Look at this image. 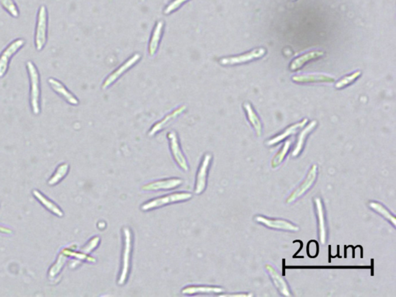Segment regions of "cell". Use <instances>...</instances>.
Returning <instances> with one entry per match:
<instances>
[{"instance_id":"30","label":"cell","mask_w":396,"mask_h":297,"mask_svg":"<svg viewBox=\"0 0 396 297\" xmlns=\"http://www.w3.org/2000/svg\"><path fill=\"white\" fill-rule=\"evenodd\" d=\"M0 4H2L3 7L6 11H8L9 14L12 17L16 18L19 17V11L13 0H0Z\"/></svg>"},{"instance_id":"32","label":"cell","mask_w":396,"mask_h":297,"mask_svg":"<svg viewBox=\"0 0 396 297\" xmlns=\"http://www.w3.org/2000/svg\"><path fill=\"white\" fill-rule=\"evenodd\" d=\"M186 1H188V0H174V1H173L171 4H170L167 7V8L164 10V14H169L170 13L172 12L174 10H176L181 4H184V3L186 2Z\"/></svg>"},{"instance_id":"22","label":"cell","mask_w":396,"mask_h":297,"mask_svg":"<svg viewBox=\"0 0 396 297\" xmlns=\"http://www.w3.org/2000/svg\"><path fill=\"white\" fill-rule=\"evenodd\" d=\"M244 108L245 110L246 114H247V120L249 121L250 124L254 128L257 136H261L262 134V124H261V120L257 117V114L253 109L252 106L249 103H245L244 104Z\"/></svg>"},{"instance_id":"33","label":"cell","mask_w":396,"mask_h":297,"mask_svg":"<svg viewBox=\"0 0 396 297\" xmlns=\"http://www.w3.org/2000/svg\"><path fill=\"white\" fill-rule=\"evenodd\" d=\"M220 296H227V297H251L253 296L252 293H247V292H241V293L237 294H225V295H220Z\"/></svg>"},{"instance_id":"7","label":"cell","mask_w":396,"mask_h":297,"mask_svg":"<svg viewBox=\"0 0 396 297\" xmlns=\"http://www.w3.org/2000/svg\"><path fill=\"white\" fill-rule=\"evenodd\" d=\"M47 22H48L47 9L44 6H41L38 11L37 28H36L35 44L36 49L38 51H41L43 49L47 41Z\"/></svg>"},{"instance_id":"16","label":"cell","mask_w":396,"mask_h":297,"mask_svg":"<svg viewBox=\"0 0 396 297\" xmlns=\"http://www.w3.org/2000/svg\"><path fill=\"white\" fill-rule=\"evenodd\" d=\"M317 126V121H311L310 124H309L308 125L300 132V135H299L298 138H297L295 146H294V150H293L292 153H291V155H292L293 158H296V157L300 156V154H301L302 151H303V148L305 146V143L306 141H307V137H308L309 134L314 130V128H315Z\"/></svg>"},{"instance_id":"5","label":"cell","mask_w":396,"mask_h":297,"mask_svg":"<svg viewBox=\"0 0 396 297\" xmlns=\"http://www.w3.org/2000/svg\"><path fill=\"white\" fill-rule=\"evenodd\" d=\"M254 221L265 228L276 231H288V232H297L300 231V228L296 224L281 218H271L265 216L257 215L254 217Z\"/></svg>"},{"instance_id":"10","label":"cell","mask_w":396,"mask_h":297,"mask_svg":"<svg viewBox=\"0 0 396 297\" xmlns=\"http://www.w3.org/2000/svg\"><path fill=\"white\" fill-rule=\"evenodd\" d=\"M265 268L266 271L269 275L271 282L274 284V287L278 291V292L283 296H291L292 294H291V289H290L288 282L283 278L282 275H280L279 272L271 265H268V264L266 265Z\"/></svg>"},{"instance_id":"12","label":"cell","mask_w":396,"mask_h":297,"mask_svg":"<svg viewBox=\"0 0 396 297\" xmlns=\"http://www.w3.org/2000/svg\"><path fill=\"white\" fill-rule=\"evenodd\" d=\"M183 183V180L178 178H170L150 182L141 186V190L145 192L158 190H169L178 188Z\"/></svg>"},{"instance_id":"13","label":"cell","mask_w":396,"mask_h":297,"mask_svg":"<svg viewBox=\"0 0 396 297\" xmlns=\"http://www.w3.org/2000/svg\"><path fill=\"white\" fill-rule=\"evenodd\" d=\"M168 138L169 139L170 148H171L174 159L175 160L176 163L179 165L181 169L184 170V171H188V163H187L186 159H185V156L183 155V153L181 152L179 144H178V136H177L176 133L174 132V131L168 133Z\"/></svg>"},{"instance_id":"17","label":"cell","mask_w":396,"mask_h":297,"mask_svg":"<svg viewBox=\"0 0 396 297\" xmlns=\"http://www.w3.org/2000/svg\"><path fill=\"white\" fill-rule=\"evenodd\" d=\"M324 55V51H320V50H316V51H310V52L306 53L304 55H300L298 58H294L291 64H290V70L291 71H296L299 68L303 67L305 65L306 63L308 61H312V60L317 59V58H320Z\"/></svg>"},{"instance_id":"31","label":"cell","mask_w":396,"mask_h":297,"mask_svg":"<svg viewBox=\"0 0 396 297\" xmlns=\"http://www.w3.org/2000/svg\"><path fill=\"white\" fill-rule=\"evenodd\" d=\"M100 238L98 237H95L92 239L88 241V244L85 247L81 248V251L85 254H88L91 251H93L97 246H98V243H100Z\"/></svg>"},{"instance_id":"23","label":"cell","mask_w":396,"mask_h":297,"mask_svg":"<svg viewBox=\"0 0 396 297\" xmlns=\"http://www.w3.org/2000/svg\"><path fill=\"white\" fill-rule=\"evenodd\" d=\"M185 109H186V107H185V106L179 107L178 109L175 110L172 114H169V115L167 116L166 118H164V119H163L161 122L156 124L155 125L151 128V131H150L149 136H153L156 133L161 131L163 128H166L167 126L169 125L171 122H173L174 120L176 119L178 116H179L183 111H185Z\"/></svg>"},{"instance_id":"34","label":"cell","mask_w":396,"mask_h":297,"mask_svg":"<svg viewBox=\"0 0 396 297\" xmlns=\"http://www.w3.org/2000/svg\"><path fill=\"white\" fill-rule=\"evenodd\" d=\"M0 232L5 233V234H11L12 231L11 229H9V228L0 226Z\"/></svg>"},{"instance_id":"8","label":"cell","mask_w":396,"mask_h":297,"mask_svg":"<svg viewBox=\"0 0 396 297\" xmlns=\"http://www.w3.org/2000/svg\"><path fill=\"white\" fill-rule=\"evenodd\" d=\"M265 54V48H256V49L252 50L250 52L243 54V55L222 58L220 60V63L223 65H241L244 63L249 62V61L262 58Z\"/></svg>"},{"instance_id":"20","label":"cell","mask_w":396,"mask_h":297,"mask_svg":"<svg viewBox=\"0 0 396 297\" xmlns=\"http://www.w3.org/2000/svg\"><path fill=\"white\" fill-rule=\"evenodd\" d=\"M140 58H141V55L137 54V55H134L131 59H129L124 65L120 67L117 71H114L112 75L107 78V79L106 80L105 82H104V85H103V88L106 89L107 87H109V85H111L114 81H116L119 77L121 76V75L124 73V71H127L128 68H131L132 65H134Z\"/></svg>"},{"instance_id":"2","label":"cell","mask_w":396,"mask_h":297,"mask_svg":"<svg viewBox=\"0 0 396 297\" xmlns=\"http://www.w3.org/2000/svg\"><path fill=\"white\" fill-rule=\"evenodd\" d=\"M191 197H192V194L189 193V192H174V193L158 197V198H155L152 201L144 203L141 206V208L143 211H151V210L163 208L164 206L168 205V204L184 202V201H187L191 199Z\"/></svg>"},{"instance_id":"1","label":"cell","mask_w":396,"mask_h":297,"mask_svg":"<svg viewBox=\"0 0 396 297\" xmlns=\"http://www.w3.org/2000/svg\"><path fill=\"white\" fill-rule=\"evenodd\" d=\"M124 234V251H123L122 265L121 273L119 276L118 285H123L126 283L128 278L131 269V251H132V234L131 229L125 227L123 229Z\"/></svg>"},{"instance_id":"21","label":"cell","mask_w":396,"mask_h":297,"mask_svg":"<svg viewBox=\"0 0 396 297\" xmlns=\"http://www.w3.org/2000/svg\"><path fill=\"white\" fill-rule=\"evenodd\" d=\"M224 289L221 287L218 286H206V285H191V286L185 287L183 289L181 292L186 295H194V294L200 293H221L224 292Z\"/></svg>"},{"instance_id":"14","label":"cell","mask_w":396,"mask_h":297,"mask_svg":"<svg viewBox=\"0 0 396 297\" xmlns=\"http://www.w3.org/2000/svg\"><path fill=\"white\" fill-rule=\"evenodd\" d=\"M307 122H308V119L304 118V119L300 121V122L292 124V125L290 126L288 128L284 130L281 134H278L274 138H271L268 141H266V145H268V146H274V145H278V143L281 142L285 138H288L290 135L295 134L299 130L303 128L307 124Z\"/></svg>"},{"instance_id":"6","label":"cell","mask_w":396,"mask_h":297,"mask_svg":"<svg viewBox=\"0 0 396 297\" xmlns=\"http://www.w3.org/2000/svg\"><path fill=\"white\" fill-rule=\"evenodd\" d=\"M314 211L318 227L319 239L321 245H326L328 239V227H327V218H326L325 208L324 201L319 196L313 199Z\"/></svg>"},{"instance_id":"4","label":"cell","mask_w":396,"mask_h":297,"mask_svg":"<svg viewBox=\"0 0 396 297\" xmlns=\"http://www.w3.org/2000/svg\"><path fill=\"white\" fill-rule=\"evenodd\" d=\"M27 68L31 80V105L35 115L40 114V79L39 73L34 63L27 61Z\"/></svg>"},{"instance_id":"26","label":"cell","mask_w":396,"mask_h":297,"mask_svg":"<svg viewBox=\"0 0 396 297\" xmlns=\"http://www.w3.org/2000/svg\"><path fill=\"white\" fill-rule=\"evenodd\" d=\"M163 22L159 21L156 26L154 33H153L152 38H151V44H150V55L154 56L156 51L158 49V43L161 38V31H162Z\"/></svg>"},{"instance_id":"19","label":"cell","mask_w":396,"mask_h":297,"mask_svg":"<svg viewBox=\"0 0 396 297\" xmlns=\"http://www.w3.org/2000/svg\"><path fill=\"white\" fill-rule=\"evenodd\" d=\"M368 207L372 210L376 214H379L386 221H388L394 228L396 227L395 216L386 208L385 206L383 205L381 203L377 201H370Z\"/></svg>"},{"instance_id":"18","label":"cell","mask_w":396,"mask_h":297,"mask_svg":"<svg viewBox=\"0 0 396 297\" xmlns=\"http://www.w3.org/2000/svg\"><path fill=\"white\" fill-rule=\"evenodd\" d=\"M48 83L51 85V88H52L54 92H56L57 93L61 95L67 102L72 104V105H78V100H77L69 91L66 89V88L64 86L63 84L58 82V80L54 79V78H49V79H48Z\"/></svg>"},{"instance_id":"29","label":"cell","mask_w":396,"mask_h":297,"mask_svg":"<svg viewBox=\"0 0 396 297\" xmlns=\"http://www.w3.org/2000/svg\"><path fill=\"white\" fill-rule=\"evenodd\" d=\"M67 257L68 256L66 255H64L63 252H61V255L58 256L56 262L54 263V265H52L51 269L49 270V276L54 277L59 273L61 268H63L65 262H66Z\"/></svg>"},{"instance_id":"25","label":"cell","mask_w":396,"mask_h":297,"mask_svg":"<svg viewBox=\"0 0 396 297\" xmlns=\"http://www.w3.org/2000/svg\"><path fill=\"white\" fill-rule=\"evenodd\" d=\"M291 143L290 140L284 143V145L281 147V149L278 151V153L274 155V158L271 160V165L272 168H278L282 163L284 158L288 155V151H289L290 148H291Z\"/></svg>"},{"instance_id":"11","label":"cell","mask_w":396,"mask_h":297,"mask_svg":"<svg viewBox=\"0 0 396 297\" xmlns=\"http://www.w3.org/2000/svg\"><path fill=\"white\" fill-rule=\"evenodd\" d=\"M24 43L25 41L24 39L16 40L4 50L2 55L0 56V78H3L5 75L10 60L12 58L13 55H15L16 53L19 51L20 48L24 46Z\"/></svg>"},{"instance_id":"15","label":"cell","mask_w":396,"mask_h":297,"mask_svg":"<svg viewBox=\"0 0 396 297\" xmlns=\"http://www.w3.org/2000/svg\"><path fill=\"white\" fill-rule=\"evenodd\" d=\"M294 82L298 83H317V82H330L333 83L335 82L334 77L324 75V74H303V75H294L292 77Z\"/></svg>"},{"instance_id":"24","label":"cell","mask_w":396,"mask_h":297,"mask_svg":"<svg viewBox=\"0 0 396 297\" xmlns=\"http://www.w3.org/2000/svg\"><path fill=\"white\" fill-rule=\"evenodd\" d=\"M33 194L48 211H51V213L55 214V215L58 216L60 218L64 216L62 211L58 208V206L54 203H53L52 201H50L45 195H43L41 192H39L38 190H34Z\"/></svg>"},{"instance_id":"3","label":"cell","mask_w":396,"mask_h":297,"mask_svg":"<svg viewBox=\"0 0 396 297\" xmlns=\"http://www.w3.org/2000/svg\"><path fill=\"white\" fill-rule=\"evenodd\" d=\"M317 178H318V166L317 165H313L309 169L303 182L288 195L286 200V204H292L305 195L316 183Z\"/></svg>"},{"instance_id":"28","label":"cell","mask_w":396,"mask_h":297,"mask_svg":"<svg viewBox=\"0 0 396 297\" xmlns=\"http://www.w3.org/2000/svg\"><path fill=\"white\" fill-rule=\"evenodd\" d=\"M361 74V71H356L353 72V73H351V75H347V76L344 77V78H340L338 82L336 83V88H343L347 86V85H351V84L353 83L358 77H360Z\"/></svg>"},{"instance_id":"27","label":"cell","mask_w":396,"mask_h":297,"mask_svg":"<svg viewBox=\"0 0 396 297\" xmlns=\"http://www.w3.org/2000/svg\"><path fill=\"white\" fill-rule=\"evenodd\" d=\"M68 169H69V165L67 163L59 165L56 172H54V175L48 181V184L50 185H54L61 182V180L64 178L68 173Z\"/></svg>"},{"instance_id":"9","label":"cell","mask_w":396,"mask_h":297,"mask_svg":"<svg viewBox=\"0 0 396 297\" xmlns=\"http://www.w3.org/2000/svg\"><path fill=\"white\" fill-rule=\"evenodd\" d=\"M212 155L210 154H207L204 156V159L200 164L199 168L198 173H197L196 182L195 185V193L196 195H200L205 191L207 188V176H208L209 169H210V164H211Z\"/></svg>"}]
</instances>
